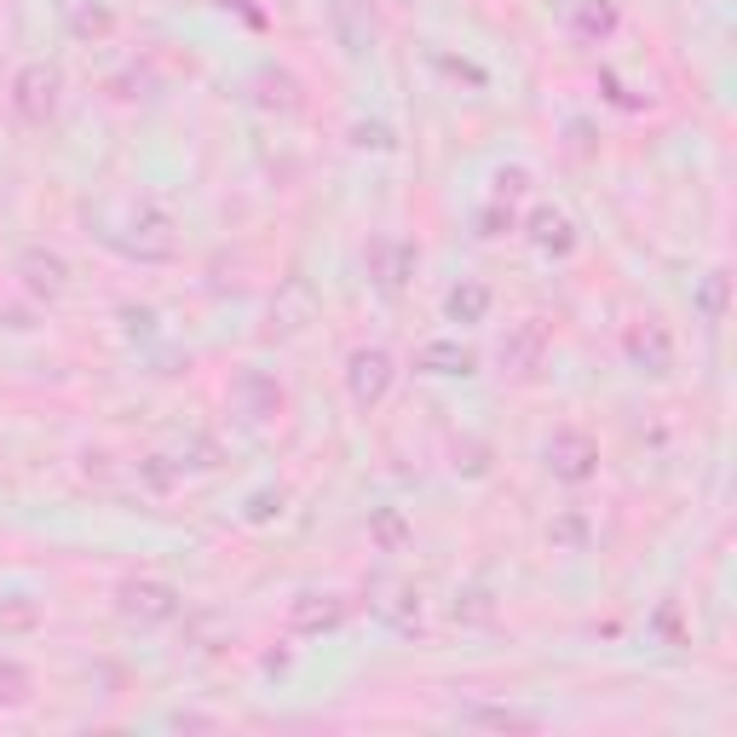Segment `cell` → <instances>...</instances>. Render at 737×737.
I'll use <instances>...</instances> for the list:
<instances>
[{"label":"cell","instance_id":"6da1fadb","mask_svg":"<svg viewBox=\"0 0 737 737\" xmlns=\"http://www.w3.org/2000/svg\"><path fill=\"white\" fill-rule=\"evenodd\" d=\"M346 380H352V398L368 410V403H380L386 380H392V358H386L380 346H368V352H358V358H352V368H346Z\"/></svg>","mask_w":737,"mask_h":737},{"label":"cell","instance_id":"7a4b0ae2","mask_svg":"<svg viewBox=\"0 0 737 737\" xmlns=\"http://www.w3.org/2000/svg\"><path fill=\"white\" fill-rule=\"evenodd\" d=\"M565 444H570V450H553V444H547V467H559V478H587V473H594V467H587V461H594V450H587L582 438L565 432Z\"/></svg>","mask_w":737,"mask_h":737},{"label":"cell","instance_id":"3957f363","mask_svg":"<svg viewBox=\"0 0 737 737\" xmlns=\"http://www.w3.org/2000/svg\"><path fill=\"white\" fill-rule=\"evenodd\" d=\"M52 87H59V76H52V69H29V76H24V99H17V104H24L29 116H41V99L52 104Z\"/></svg>","mask_w":737,"mask_h":737},{"label":"cell","instance_id":"277c9868","mask_svg":"<svg viewBox=\"0 0 737 737\" xmlns=\"http://www.w3.org/2000/svg\"><path fill=\"white\" fill-rule=\"evenodd\" d=\"M484 306H490V288H478V283H473V288H455V294H450V318H455V323H461V318H478V311H484Z\"/></svg>","mask_w":737,"mask_h":737},{"label":"cell","instance_id":"5b68a950","mask_svg":"<svg viewBox=\"0 0 737 737\" xmlns=\"http://www.w3.org/2000/svg\"><path fill=\"white\" fill-rule=\"evenodd\" d=\"M565 231H570V225H565L559 214H542V219H536V243H542V248H553V243L570 248V236H565Z\"/></svg>","mask_w":737,"mask_h":737}]
</instances>
